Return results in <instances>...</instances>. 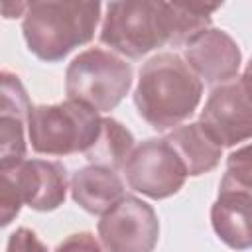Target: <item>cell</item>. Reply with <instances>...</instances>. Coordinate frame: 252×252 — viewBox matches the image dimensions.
Instances as JSON below:
<instances>
[{
  "label": "cell",
  "mask_w": 252,
  "mask_h": 252,
  "mask_svg": "<svg viewBox=\"0 0 252 252\" xmlns=\"http://www.w3.org/2000/svg\"><path fill=\"white\" fill-rule=\"evenodd\" d=\"M203 94L201 79L175 53H158L138 75L134 104L138 114L156 130H167L187 120Z\"/></svg>",
  "instance_id": "6da1fadb"
},
{
  "label": "cell",
  "mask_w": 252,
  "mask_h": 252,
  "mask_svg": "<svg viewBox=\"0 0 252 252\" xmlns=\"http://www.w3.org/2000/svg\"><path fill=\"white\" fill-rule=\"evenodd\" d=\"M98 18V2H32L24 14L22 32L28 49L41 61L53 63L89 43Z\"/></svg>",
  "instance_id": "7a4b0ae2"
},
{
  "label": "cell",
  "mask_w": 252,
  "mask_h": 252,
  "mask_svg": "<svg viewBox=\"0 0 252 252\" xmlns=\"http://www.w3.org/2000/svg\"><path fill=\"white\" fill-rule=\"evenodd\" d=\"M102 118L85 102L67 98L57 104L32 108L28 136L33 152L45 156H69L87 152L98 138Z\"/></svg>",
  "instance_id": "3957f363"
},
{
  "label": "cell",
  "mask_w": 252,
  "mask_h": 252,
  "mask_svg": "<svg viewBox=\"0 0 252 252\" xmlns=\"http://www.w3.org/2000/svg\"><path fill=\"white\" fill-rule=\"evenodd\" d=\"M100 41L114 51L138 59L171 43L167 2H110L100 28Z\"/></svg>",
  "instance_id": "277c9868"
},
{
  "label": "cell",
  "mask_w": 252,
  "mask_h": 252,
  "mask_svg": "<svg viewBox=\"0 0 252 252\" xmlns=\"http://www.w3.org/2000/svg\"><path fill=\"white\" fill-rule=\"evenodd\" d=\"M132 87V67L122 57L93 47L79 53L67 67V98L85 102L96 112H108L128 94Z\"/></svg>",
  "instance_id": "5b68a950"
},
{
  "label": "cell",
  "mask_w": 252,
  "mask_h": 252,
  "mask_svg": "<svg viewBox=\"0 0 252 252\" xmlns=\"http://www.w3.org/2000/svg\"><path fill=\"white\" fill-rule=\"evenodd\" d=\"M124 175L130 189L150 199H165L183 187L187 171L165 138H150L132 150Z\"/></svg>",
  "instance_id": "8992f818"
},
{
  "label": "cell",
  "mask_w": 252,
  "mask_h": 252,
  "mask_svg": "<svg viewBox=\"0 0 252 252\" xmlns=\"http://www.w3.org/2000/svg\"><path fill=\"white\" fill-rule=\"evenodd\" d=\"M98 236L106 252H154L159 220L152 205L124 197L98 220Z\"/></svg>",
  "instance_id": "52a82bcc"
},
{
  "label": "cell",
  "mask_w": 252,
  "mask_h": 252,
  "mask_svg": "<svg viewBox=\"0 0 252 252\" xmlns=\"http://www.w3.org/2000/svg\"><path fill=\"white\" fill-rule=\"evenodd\" d=\"M199 124L220 146L230 148L252 138V94L242 81L217 87L201 110Z\"/></svg>",
  "instance_id": "ba28073f"
},
{
  "label": "cell",
  "mask_w": 252,
  "mask_h": 252,
  "mask_svg": "<svg viewBox=\"0 0 252 252\" xmlns=\"http://www.w3.org/2000/svg\"><path fill=\"white\" fill-rule=\"evenodd\" d=\"M189 69L209 85L228 83L240 69V49L236 41L222 30H207L197 35L183 51Z\"/></svg>",
  "instance_id": "9c48e42d"
},
{
  "label": "cell",
  "mask_w": 252,
  "mask_h": 252,
  "mask_svg": "<svg viewBox=\"0 0 252 252\" xmlns=\"http://www.w3.org/2000/svg\"><path fill=\"white\" fill-rule=\"evenodd\" d=\"M24 205L33 211H53L67 195V173L59 161L26 159L10 167Z\"/></svg>",
  "instance_id": "30bf717a"
},
{
  "label": "cell",
  "mask_w": 252,
  "mask_h": 252,
  "mask_svg": "<svg viewBox=\"0 0 252 252\" xmlns=\"http://www.w3.org/2000/svg\"><path fill=\"white\" fill-rule=\"evenodd\" d=\"M73 201L91 215H104L124 199V183L114 169L87 165L71 179Z\"/></svg>",
  "instance_id": "8fae6325"
},
{
  "label": "cell",
  "mask_w": 252,
  "mask_h": 252,
  "mask_svg": "<svg viewBox=\"0 0 252 252\" xmlns=\"http://www.w3.org/2000/svg\"><path fill=\"white\" fill-rule=\"evenodd\" d=\"M211 222L217 236L234 250L252 248V197L238 193H219Z\"/></svg>",
  "instance_id": "7c38bea8"
},
{
  "label": "cell",
  "mask_w": 252,
  "mask_h": 252,
  "mask_svg": "<svg viewBox=\"0 0 252 252\" xmlns=\"http://www.w3.org/2000/svg\"><path fill=\"white\" fill-rule=\"evenodd\" d=\"M165 140L179 156L187 175L209 173L220 161L222 148L205 132V128L199 122L175 128L165 136Z\"/></svg>",
  "instance_id": "4fadbf2b"
},
{
  "label": "cell",
  "mask_w": 252,
  "mask_h": 252,
  "mask_svg": "<svg viewBox=\"0 0 252 252\" xmlns=\"http://www.w3.org/2000/svg\"><path fill=\"white\" fill-rule=\"evenodd\" d=\"M134 148V136L126 126L114 118H102L100 134L96 142L85 152V156L93 165L118 169L124 167Z\"/></svg>",
  "instance_id": "5bb4252c"
},
{
  "label": "cell",
  "mask_w": 252,
  "mask_h": 252,
  "mask_svg": "<svg viewBox=\"0 0 252 252\" xmlns=\"http://www.w3.org/2000/svg\"><path fill=\"white\" fill-rule=\"evenodd\" d=\"M26 126L18 116L0 114V169H10L26 161Z\"/></svg>",
  "instance_id": "9a60e30c"
},
{
  "label": "cell",
  "mask_w": 252,
  "mask_h": 252,
  "mask_svg": "<svg viewBox=\"0 0 252 252\" xmlns=\"http://www.w3.org/2000/svg\"><path fill=\"white\" fill-rule=\"evenodd\" d=\"M219 193H238L252 197V144L242 146L228 156Z\"/></svg>",
  "instance_id": "2e32d148"
},
{
  "label": "cell",
  "mask_w": 252,
  "mask_h": 252,
  "mask_svg": "<svg viewBox=\"0 0 252 252\" xmlns=\"http://www.w3.org/2000/svg\"><path fill=\"white\" fill-rule=\"evenodd\" d=\"M32 108L33 106L30 104V98L20 79L8 71H2L0 75V114L18 116L28 122Z\"/></svg>",
  "instance_id": "e0dca14e"
},
{
  "label": "cell",
  "mask_w": 252,
  "mask_h": 252,
  "mask_svg": "<svg viewBox=\"0 0 252 252\" xmlns=\"http://www.w3.org/2000/svg\"><path fill=\"white\" fill-rule=\"evenodd\" d=\"M24 201L16 187L14 175L10 169H0V222L2 226L10 224L12 219L20 213Z\"/></svg>",
  "instance_id": "ac0fdd59"
},
{
  "label": "cell",
  "mask_w": 252,
  "mask_h": 252,
  "mask_svg": "<svg viewBox=\"0 0 252 252\" xmlns=\"http://www.w3.org/2000/svg\"><path fill=\"white\" fill-rule=\"evenodd\" d=\"M6 252H47V248L33 230L20 226L10 234Z\"/></svg>",
  "instance_id": "d6986e66"
},
{
  "label": "cell",
  "mask_w": 252,
  "mask_h": 252,
  "mask_svg": "<svg viewBox=\"0 0 252 252\" xmlns=\"http://www.w3.org/2000/svg\"><path fill=\"white\" fill-rule=\"evenodd\" d=\"M55 252H102V248L91 232H77L67 236Z\"/></svg>",
  "instance_id": "ffe728a7"
},
{
  "label": "cell",
  "mask_w": 252,
  "mask_h": 252,
  "mask_svg": "<svg viewBox=\"0 0 252 252\" xmlns=\"http://www.w3.org/2000/svg\"><path fill=\"white\" fill-rule=\"evenodd\" d=\"M26 10H28V4H24V2H4L2 4V14H4V18H16V16H24L26 14Z\"/></svg>",
  "instance_id": "44dd1931"
},
{
  "label": "cell",
  "mask_w": 252,
  "mask_h": 252,
  "mask_svg": "<svg viewBox=\"0 0 252 252\" xmlns=\"http://www.w3.org/2000/svg\"><path fill=\"white\" fill-rule=\"evenodd\" d=\"M242 83H244V87L248 89V93L252 94V59L248 61V65H246V69H244V73H242V79H240Z\"/></svg>",
  "instance_id": "7402d4cb"
}]
</instances>
